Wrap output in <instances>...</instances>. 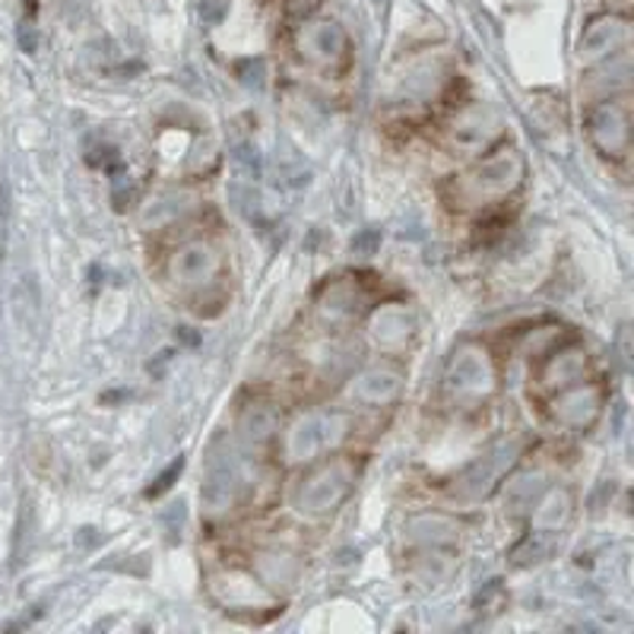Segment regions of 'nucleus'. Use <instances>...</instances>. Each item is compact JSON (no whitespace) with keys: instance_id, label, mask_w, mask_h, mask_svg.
<instances>
[{"instance_id":"1","label":"nucleus","mask_w":634,"mask_h":634,"mask_svg":"<svg viewBox=\"0 0 634 634\" xmlns=\"http://www.w3.org/2000/svg\"><path fill=\"white\" fill-rule=\"evenodd\" d=\"M444 391L454 403H480L495 391V365L492 355L476 346L463 343L444 369Z\"/></svg>"},{"instance_id":"2","label":"nucleus","mask_w":634,"mask_h":634,"mask_svg":"<svg viewBox=\"0 0 634 634\" xmlns=\"http://www.w3.org/2000/svg\"><path fill=\"white\" fill-rule=\"evenodd\" d=\"M524 172H526L524 155L517 153L514 147H511V150H502V153L482 159V165H476L470 175H463V181H460L457 188L460 198L470 200V203L507 198L511 191L521 188Z\"/></svg>"},{"instance_id":"3","label":"nucleus","mask_w":634,"mask_h":634,"mask_svg":"<svg viewBox=\"0 0 634 634\" xmlns=\"http://www.w3.org/2000/svg\"><path fill=\"white\" fill-rule=\"evenodd\" d=\"M355 489V466L350 460H333L328 466L314 470L299 489V507L308 514H328L346 502Z\"/></svg>"},{"instance_id":"4","label":"nucleus","mask_w":634,"mask_h":634,"mask_svg":"<svg viewBox=\"0 0 634 634\" xmlns=\"http://www.w3.org/2000/svg\"><path fill=\"white\" fill-rule=\"evenodd\" d=\"M350 419L343 413H314L305 416L285 437V457L289 460H311L330 451L340 437L346 435Z\"/></svg>"},{"instance_id":"5","label":"nucleus","mask_w":634,"mask_h":634,"mask_svg":"<svg viewBox=\"0 0 634 634\" xmlns=\"http://www.w3.org/2000/svg\"><path fill=\"white\" fill-rule=\"evenodd\" d=\"M593 147L603 155L622 159L632 147V118H628V105L625 102H603L591 111L587 121Z\"/></svg>"},{"instance_id":"6","label":"nucleus","mask_w":634,"mask_h":634,"mask_svg":"<svg viewBox=\"0 0 634 634\" xmlns=\"http://www.w3.org/2000/svg\"><path fill=\"white\" fill-rule=\"evenodd\" d=\"M222 270V258L210 241H188L181 244L172 261H169V273L178 285L184 289H203L219 276Z\"/></svg>"},{"instance_id":"7","label":"nucleus","mask_w":634,"mask_h":634,"mask_svg":"<svg viewBox=\"0 0 634 634\" xmlns=\"http://www.w3.org/2000/svg\"><path fill=\"white\" fill-rule=\"evenodd\" d=\"M603 413V388L596 384H571L562 388V394L552 403V419L574 432H587Z\"/></svg>"},{"instance_id":"8","label":"nucleus","mask_w":634,"mask_h":634,"mask_svg":"<svg viewBox=\"0 0 634 634\" xmlns=\"http://www.w3.org/2000/svg\"><path fill=\"white\" fill-rule=\"evenodd\" d=\"M502 131V121L492 109H466L457 114L454 128H451V147L463 150V153H480L485 147H492V140Z\"/></svg>"},{"instance_id":"9","label":"nucleus","mask_w":634,"mask_h":634,"mask_svg":"<svg viewBox=\"0 0 634 634\" xmlns=\"http://www.w3.org/2000/svg\"><path fill=\"white\" fill-rule=\"evenodd\" d=\"M514 454H517V444L511 441V444H502L499 451L485 454L480 463H473V466L466 470L463 482H460V495H466V499H482V495H489V492L495 489L499 476H502L504 470L514 463Z\"/></svg>"},{"instance_id":"10","label":"nucleus","mask_w":634,"mask_h":634,"mask_svg":"<svg viewBox=\"0 0 634 634\" xmlns=\"http://www.w3.org/2000/svg\"><path fill=\"white\" fill-rule=\"evenodd\" d=\"M587 372V352L581 346H562L549 352L546 362L540 365V384L546 388H571Z\"/></svg>"},{"instance_id":"11","label":"nucleus","mask_w":634,"mask_h":634,"mask_svg":"<svg viewBox=\"0 0 634 634\" xmlns=\"http://www.w3.org/2000/svg\"><path fill=\"white\" fill-rule=\"evenodd\" d=\"M302 54H308V61L314 64L336 67L346 54V36L333 22H318L302 32Z\"/></svg>"},{"instance_id":"12","label":"nucleus","mask_w":634,"mask_h":634,"mask_svg":"<svg viewBox=\"0 0 634 634\" xmlns=\"http://www.w3.org/2000/svg\"><path fill=\"white\" fill-rule=\"evenodd\" d=\"M400 391H403V374L396 369H369L352 384V396L369 403V406H384V403L396 400Z\"/></svg>"},{"instance_id":"13","label":"nucleus","mask_w":634,"mask_h":634,"mask_svg":"<svg viewBox=\"0 0 634 634\" xmlns=\"http://www.w3.org/2000/svg\"><path fill=\"white\" fill-rule=\"evenodd\" d=\"M625 42H628V22L622 17H600L584 32L581 54L584 58H603V54H613L615 48H622Z\"/></svg>"},{"instance_id":"14","label":"nucleus","mask_w":634,"mask_h":634,"mask_svg":"<svg viewBox=\"0 0 634 634\" xmlns=\"http://www.w3.org/2000/svg\"><path fill=\"white\" fill-rule=\"evenodd\" d=\"M239 466L229 463V457H225L222 463H213V466H210V480L203 485V502L210 504L213 511H225L229 504L239 499Z\"/></svg>"},{"instance_id":"15","label":"nucleus","mask_w":634,"mask_h":634,"mask_svg":"<svg viewBox=\"0 0 634 634\" xmlns=\"http://www.w3.org/2000/svg\"><path fill=\"white\" fill-rule=\"evenodd\" d=\"M571 492L568 489H549L546 495L536 502L533 521H536V533L543 536H558V530L571 521Z\"/></svg>"},{"instance_id":"16","label":"nucleus","mask_w":634,"mask_h":634,"mask_svg":"<svg viewBox=\"0 0 634 634\" xmlns=\"http://www.w3.org/2000/svg\"><path fill=\"white\" fill-rule=\"evenodd\" d=\"M372 336L381 346H400L413 336V318L406 308H384L378 311L372 324Z\"/></svg>"},{"instance_id":"17","label":"nucleus","mask_w":634,"mask_h":634,"mask_svg":"<svg viewBox=\"0 0 634 634\" xmlns=\"http://www.w3.org/2000/svg\"><path fill=\"white\" fill-rule=\"evenodd\" d=\"M276 432V416H273V410H266V406H251V410H244V416H241V437L248 441V444H263V441H270Z\"/></svg>"},{"instance_id":"18","label":"nucleus","mask_w":634,"mask_h":634,"mask_svg":"<svg viewBox=\"0 0 634 634\" xmlns=\"http://www.w3.org/2000/svg\"><path fill=\"white\" fill-rule=\"evenodd\" d=\"M7 235H10V184L0 172V261H3V251H7Z\"/></svg>"},{"instance_id":"19","label":"nucleus","mask_w":634,"mask_h":634,"mask_svg":"<svg viewBox=\"0 0 634 634\" xmlns=\"http://www.w3.org/2000/svg\"><path fill=\"white\" fill-rule=\"evenodd\" d=\"M181 470H184V457L172 460V463L165 466V473H162V476H159V480H155L153 485L147 489V499H159L162 492H169V489H172V482L181 476Z\"/></svg>"},{"instance_id":"20","label":"nucleus","mask_w":634,"mask_h":634,"mask_svg":"<svg viewBox=\"0 0 634 634\" xmlns=\"http://www.w3.org/2000/svg\"><path fill=\"white\" fill-rule=\"evenodd\" d=\"M381 244V232H374V229H365L359 239H352V251L355 254H362V258H369V254H374V248Z\"/></svg>"},{"instance_id":"21","label":"nucleus","mask_w":634,"mask_h":634,"mask_svg":"<svg viewBox=\"0 0 634 634\" xmlns=\"http://www.w3.org/2000/svg\"><path fill=\"white\" fill-rule=\"evenodd\" d=\"M200 17L217 26V22L225 17V0H203V7H200Z\"/></svg>"},{"instance_id":"22","label":"nucleus","mask_w":634,"mask_h":634,"mask_svg":"<svg viewBox=\"0 0 634 634\" xmlns=\"http://www.w3.org/2000/svg\"><path fill=\"white\" fill-rule=\"evenodd\" d=\"M235 159H239L241 165H244V172H248V175H258V153H254L251 147L239 150V153H235Z\"/></svg>"}]
</instances>
